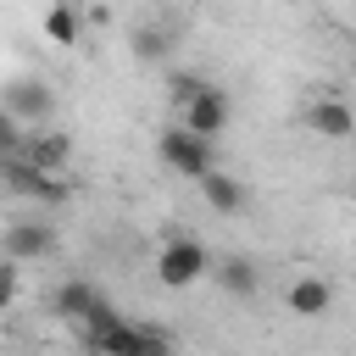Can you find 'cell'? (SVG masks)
Wrapping results in <instances>:
<instances>
[{"mask_svg": "<svg viewBox=\"0 0 356 356\" xmlns=\"http://www.w3.org/2000/svg\"><path fill=\"white\" fill-rule=\"evenodd\" d=\"M44 33H50V44H78V11L72 6H50Z\"/></svg>", "mask_w": 356, "mask_h": 356, "instance_id": "5bb4252c", "label": "cell"}, {"mask_svg": "<svg viewBox=\"0 0 356 356\" xmlns=\"http://www.w3.org/2000/svg\"><path fill=\"white\" fill-rule=\"evenodd\" d=\"M167 44H172V33H167V28H139V33H134V50H139L145 61H161V56H167Z\"/></svg>", "mask_w": 356, "mask_h": 356, "instance_id": "9a60e30c", "label": "cell"}, {"mask_svg": "<svg viewBox=\"0 0 356 356\" xmlns=\"http://www.w3.org/2000/svg\"><path fill=\"white\" fill-rule=\"evenodd\" d=\"M211 273H217V284L228 295H256L261 289V273H256L250 256H222V261H211Z\"/></svg>", "mask_w": 356, "mask_h": 356, "instance_id": "7c38bea8", "label": "cell"}, {"mask_svg": "<svg viewBox=\"0 0 356 356\" xmlns=\"http://www.w3.org/2000/svg\"><path fill=\"white\" fill-rule=\"evenodd\" d=\"M200 89H206V78H200V72H172V78H167V95H172V106H178V111H184Z\"/></svg>", "mask_w": 356, "mask_h": 356, "instance_id": "2e32d148", "label": "cell"}, {"mask_svg": "<svg viewBox=\"0 0 356 356\" xmlns=\"http://www.w3.org/2000/svg\"><path fill=\"white\" fill-rule=\"evenodd\" d=\"M156 156H161V161H167L178 178H195V184H200L211 167H217L211 145H206V139H195V134H184L178 122H172V128H161V139H156Z\"/></svg>", "mask_w": 356, "mask_h": 356, "instance_id": "3957f363", "label": "cell"}, {"mask_svg": "<svg viewBox=\"0 0 356 356\" xmlns=\"http://www.w3.org/2000/svg\"><path fill=\"white\" fill-rule=\"evenodd\" d=\"M22 161H33L39 172L56 178V167L67 161V139H61V134H28V139H22Z\"/></svg>", "mask_w": 356, "mask_h": 356, "instance_id": "4fadbf2b", "label": "cell"}, {"mask_svg": "<svg viewBox=\"0 0 356 356\" xmlns=\"http://www.w3.org/2000/svg\"><path fill=\"white\" fill-rule=\"evenodd\" d=\"M284 300H289V312H295V317H328V306H334V289H328L323 278H295Z\"/></svg>", "mask_w": 356, "mask_h": 356, "instance_id": "8fae6325", "label": "cell"}, {"mask_svg": "<svg viewBox=\"0 0 356 356\" xmlns=\"http://www.w3.org/2000/svg\"><path fill=\"white\" fill-rule=\"evenodd\" d=\"M228 117H234V100H228V89H222V83H206V89H200V95H195V100L178 111V128L211 145V139L228 128Z\"/></svg>", "mask_w": 356, "mask_h": 356, "instance_id": "277c9868", "label": "cell"}, {"mask_svg": "<svg viewBox=\"0 0 356 356\" xmlns=\"http://www.w3.org/2000/svg\"><path fill=\"white\" fill-rule=\"evenodd\" d=\"M56 250V228L50 222H11L6 228V261H39Z\"/></svg>", "mask_w": 356, "mask_h": 356, "instance_id": "52a82bcc", "label": "cell"}, {"mask_svg": "<svg viewBox=\"0 0 356 356\" xmlns=\"http://www.w3.org/2000/svg\"><path fill=\"white\" fill-rule=\"evenodd\" d=\"M6 306H11V295H6V289H0V312H6Z\"/></svg>", "mask_w": 356, "mask_h": 356, "instance_id": "ac0fdd59", "label": "cell"}, {"mask_svg": "<svg viewBox=\"0 0 356 356\" xmlns=\"http://www.w3.org/2000/svg\"><path fill=\"white\" fill-rule=\"evenodd\" d=\"M50 312L67 317V323H78V328H106V323H117V306H111L89 278H67V284H56Z\"/></svg>", "mask_w": 356, "mask_h": 356, "instance_id": "7a4b0ae2", "label": "cell"}, {"mask_svg": "<svg viewBox=\"0 0 356 356\" xmlns=\"http://www.w3.org/2000/svg\"><path fill=\"white\" fill-rule=\"evenodd\" d=\"M0 289L17 295V261H0Z\"/></svg>", "mask_w": 356, "mask_h": 356, "instance_id": "e0dca14e", "label": "cell"}, {"mask_svg": "<svg viewBox=\"0 0 356 356\" xmlns=\"http://www.w3.org/2000/svg\"><path fill=\"white\" fill-rule=\"evenodd\" d=\"M0 106H6L11 117H22V122H44V117L56 111V95H50L39 78H17V83L0 89Z\"/></svg>", "mask_w": 356, "mask_h": 356, "instance_id": "8992f818", "label": "cell"}, {"mask_svg": "<svg viewBox=\"0 0 356 356\" xmlns=\"http://www.w3.org/2000/svg\"><path fill=\"white\" fill-rule=\"evenodd\" d=\"M0 178H6V189L33 195V200H56V195H61V184H56L50 172H39L33 161H22V156H6V161H0Z\"/></svg>", "mask_w": 356, "mask_h": 356, "instance_id": "ba28073f", "label": "cell"}, {"mask_svg": "<svg viewBox=\"0 0 356 356\" xmlns=\"http://www.w3.org/2000/svg\"><path fill=\"white\" fill-rule=\"evenodd\" d=\"M200 195H206V206H211V211H222V217L245 211V200H250V195H245V184H239V178H228V172H217V167L200 178Z\"/></svg>", "mask_w": 356, "mask_h": 356, "instance_id": "30bf717a", "label": "cell"}, {"mask_svg": "<svg viewBox=\"0 0 356 356\" xmlns=\"http://www.w3.org/2000/svg\"><path fill=\"white\" fill-rule=\"evenodd\" d=\"M211 267V256H206V245L200 239H167V250L156 256V278L167 284V289H184V284H195L200 273Z\"/></svg>", "mask_w": 356, "mask_h": 356, "instance_id": "5b68a950", "label": "cell"}, {"mask_svg": "<svg viewBox=\"0 0 356 356\" xmlns=\"http://www.w3.org/2000/svg\"><path fill=\"white\" fill-rule=\"evenodd\" d=\"M306 122H312V134H317V139H334V145H339V139H350V128H356L345 100H312Z\"/></svg>", "mask_w": 356, "mask_h": 356, "instance_id": "9c48e42d", "label": "cell"}, {"mask_svg": "<svg viewBox=\"0 0 356 356\" xmlns=\"http://www.w3.org/2000/svg\"><path fill=\"white\" fill-rule=\"evenodd\" d=\"M83 345L89 356H172V339L161 328H145V323H106V328H83Z\"/></svg>", "mask_w": 356, "mask_h": 356, "instance_id": "6da1fadb", "label": "cell"}]
</instances>
